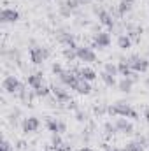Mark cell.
I'll return each mask as SVG.
<instances>
[{
    "label": "cell",
    "instance_id": "33",
    "mask_svg": "<svg viewBox=\"0 0 149 151\" xmlns=\"http://www.w3.org/2000/svg\"><path fill=\"white\" fill-rule=\"evenodd\" d=\"M0 150H2V151H14V148L11 146V142H9L7 139H4V141H2V146H0Z\"/></svg>",
    "mask_w": 149,
    "mask_h": 151
},
{
    "label": "cell",
    "instance_id": "9",
    "mask_svg": "<svg viewBox=\"0 0 149 151\" xmlns=\"http://www.w3.org/2000/svg\"><path fill=\"white\" fill-rule=\"evenodd\" d=\"M56 39H58V42H60V44H63L65 47H70V49H77V47H79V46L75 44V37L72 35V34L65 32V30L56 32Z\"/></svg>",
    "mask_w": 149,
    "mask_h": 151
},
{
    "label": "cell",
    "instance_id": "4",
    "mask_svg": "<svg viewBox=\"0 0 149 151\" xmlns=\"http://www.w3.org/2000/svg\"><path fill=\"white\" fill-rule=\"evenodd\" d=\"M2 90L5 91V93H19L21 90H25V86H23V83L18 79V77H14V76H7L5 79H4V83H2Z\"/></svg>",
    "mask_w": 149,
    "mask_h": 151
},
{
    "label": "cell",
    "instance_id": "29",
    "mask_svg": "<svg viewBox=\"0 0 149 151\" xmlns=\"http://www.w3.org/2000/svg\"><path fill=\"white\" fill-rule=\"evenodd\" d=\"M62 144H63V141H62L60 134H53V137H51V146H54L56 151H58V148H60Z\"/></svg>",
    "mask_w": 149,
    "mask_h": 151
},
{
    "label": "cell",
    "instance_id": "27",
    "mask_svg": "<svg viewBox=\"0 0 149 151\" xmlns=\"http://www.w3.org/2000/svg\"><path fill=\"white\" fill-rule=\"evenodd\" d=\"M58 12H60V16H63V18H70V16H72V11L67 7L65 2H62V4L58 5Z\"/></svg>",
    "mask_w": 149,
    "mask_h": 151
},
{
    "label": "cell",
    "instance_id": "3",
    "mask_svg": "<svg viewBox=\"0 0 149 151\" xmlns=\"http://www.w3.org/2000/svg\"><path fill=\"white\" fill-rule=\"evenodd\" d=\"M128 65L132 67V70L133 72H148L149 70V60L148 58H144V56H140V55H132L128 60Z\"/></svg>",
    "mask_w": 149,
    "mask_h": 151
},
{
    "label": "cell",
    "instance_id": "8",
    "mask_svg": "<svg viewBox=\"0 0 149 151\" xmlns=\"http://www.w3.org/2000/svg\"><path fill=\"white\" fill-rule=\"evenodd\" d=\"M46 128L51 134H63V132H67V123L62 121V119H56V118H47L46 119Z\"/></svg>",
    "mask_w": 149,
    "mask_h": 151
},
{
    "label": "cell",
    "instance_id": "31",
    "mask_svg": "<svg viewBox=\"0 0 149 151\" xmlns=\"http://www.w3.org/2000/svg\"><path fill=\"white\" fill-rule=\"evenodd\" d=\"M51 70H53V74H54V76H58V77H60V76H62L63 72H65V69H63V67H62L60 63H53Z\"/></svg>",
    "mask_w": 149,
    "mask_h": 151
},
{
    "label": "cell",
    "instance_id": "18",
    "mask_svg": "<svg viewBox=\"0 0 149 151\" xmlns=\"http://www.w3.org/2000/svg\"><path fill=\"white\" fill-rule=\"evenodd\" d=\"M133 81L130 79V77H123L119 83H117V90L121 91V93H130L132 91V88H133Z\"/></svg>",
    "mask_w": 149,
    "mask_h": 151
},
{
    "label": "cell",
    "instance_id": "24",
    "mask_svg": "<svg viewBox=\"0 0 149 151\" xmlns=\"http://www.w3.org/2000/svg\"><path fill=\"white\" fill-rule=\"evenodd\" d=\"M62 55H63V58H65L67 62H74V60H77V49L65 47V49L62 51Z\"/></svg>",
    "mask_w": 149,
    "mask_h": 151
},
{
    "label": "cell",
    "instance_id": "14",
    "mask_svg": "<svg viewBox=\"0 0 149 151\" xmlns=\"http://www.w3.org/2000/svg\"><path fill=\"white\" fill-rule=\"evenodd\" d=\"M74 72L81 79H84V81H88V83H91V81H95L97 79V72L91 69V67H81V69H74Z\"/></svg>",
    "mask_w": 149,
    "mask_h": 151
},
{
    "label": "cell",
    "instance_id": "16",
    "mask_svg": "<svg viewBox=\"0 0 149 151\" xmlns=\"http://www.w3.org/2000/svg\"><path fill=\"white\" fill-rule=\"evenodd\" d=\"M27 84L32 88V90H37L44 84V74L42 72H35V74H30L27 77Z\"/></svg>",
    "mask_w": 149,
    "mask_h": 151
},
{
    "label": "cell",
    "instance_id": "1",
    "mask_svg": "<svg viewBox=\"0 0 149 151\" xmlns=\"http://www.w3.org/2000/svg\"><path fill=\"white\" fill-rule=\"evenodd\" d=\"M107 114L109 116H121V118H132V119H139V113L126 102H116L112 106H107Z\"/></svg>",
    "mask_w": 149,
    "mask_h": 151
},
{
    "label": "cell",
    "instance_id": "7",
    "mask_svg": "<svg viewBox=\"0 0 149 151\" xmlns=\"http://www.w3.org/2000/svg\"><path fill=\"white\" fill-rule=\"evenodd\" d=\"M77 60L84 62V63H95L97 62V55L91 47L88 46H79L77 47Z\"/></svg>",
    "mask_w": 149,
    "mask_h": 151
},
{
    "label": "cell",
    "instance_id": "12",
    "mask_svg": "<svg viewBox=\"0 0 149 151\" xmlns=\"http://www.w3.org/2000/svg\"><path fill=\"white\" fill-rule=\"evenodd\" d=\"M18 19H19V12L16 9H9V7L2 9V14H0V21L2 23H16Z\"/></svg>",
    "mask_w": 149,
    "mask_h": 151
},
{
    "label": "cell",
    "instance_id": "15",
    "mask_svg": "<svg viewBox=\"0 0 149 151\" xmlns=\"http://www.w3.org/2000/svg\"><path fill=\"white\" fill-rule=\"evenodd\" d=\"M60 81H62V83H63L65 86H69V88L72 90V86H74L75 83L79 81V76L75 74L74 70H65L63 74L60 76Z\"/></svg>",
    "mask_w": 149,
    "mask_h": 151
},
{
    "label": "cell",
    "instance_id": "17",
    "mask_svg": "<svg viewBox=\"0 0 149 151\" xmlns=\"http://www.w3.org/2000/svg\"><path fill=\"white\" fill-rule=\"evenodd\" d=\"M72 90H74V91H77L79 95H90L93 88H91V84H90L88 81H84V79H81V77H79V81H77L74 86H72Z\"/></svg>",
    "mask_w": 149,
    "mask_h": 151
},
{
    "label": "cell",
    "instance_id": "36",
    "mask_svg": "<svg viewBox=\"0 0 149 151\" xmlns=\"http://www.w3.org/2000/svg\"><path fill=\"white\" fill-rule=\"evenodd\" d=\"M25 146H27V144H25V142H23V141H19V142H18V146H16V148H18V150H25Z\"/></svg>",
    "mask_w": 149,
    "mask_h": 151
},
{
    "label": "cell",
    "instance_id": "6",
    "mask_svg": "<svg viewBox=\"0 0 149 151\" xmlns=\"http://www.w3.org/2000/svg\"><path fill=\"white\" fill-rule=\"evenodd\" d=\"M95 11V14L98 16V21H100V25H104V27H107L109 30H112L114 27H116V19H114V16H112L109 11H105V9H93Z\"/></svg>",
    "mask_w": 149,
    "mask_h": 151
},
{
    "label": "cell",
    "instance_id": "23",
    "mask_svg": "<svg viewBox=\"0 0 149 151\" xmlns=\"http://www.w3.org/2000/svg\"><path fill=\"white\" fill-rule=\"evenodd\" d=\"M100 79L104 81V84L105 86H109V88H112V86H117V81H116V76H111L107 74V72H100Z\"/></svg>",
    "mask_w": 149,
    "mask_h": 151
},
{
    "label": "cell",
    "instance_id": "21",
    "mask_svg": "<svg viewBox=\"0 0 149 151\" xmlns=\"http://www.w3.org/2000/svg\"><path fill=\"white\" fill-rule=\"evenodd\" d=\"M132 9H133V4H132V2L121 0V2L117 4V14H119V16H125V14L132 12Z\"/></svg>",
    "mask_w": 149,
    "mask_h": 151
},
{
    "label": "cell",
    "instance_id": "30",
    "mask_svg": "<svg viewBox=\"0 0 149 151\" xmlns=\"http://www.w3.org/2000/svg\"><path fill=\"white\" fill-rule=\"evenodd\" d=\"M93 113L97 114V116H104V114H107V106H95L93 107Z\"/></svg>",
    "mask_w": 149,
    "mask_h": 151
},
{
    "label": "cell",
    "instance_id": "38",
    "mask_svg": "<svg viewBox=\"0 0 149 151\" xmlns=\"http://www.w3.org/2000/svg\"><path fill=\"white\" fill-rule=\"evenodd\" d=\"M144 84H146V86H148V88H149V76H148V77H146V79H144Z\"/></svg>",
    "mask_w": 149,
    "mask_h": 151
},
{
    "label": "cell",
    "instance_id": "37",
    "mask_svg": "<svg viewBox=\"0 0 149 151\" xmlns=\"http://www.w3.org/2000/svg\"><path fill=\"white\" fill-rule=\"evenodd\" d=\"M79 151H95V150H93V148H90V146H82Z\"/></svg>",
    "mask_w": 149,
    "mask_h": 151
},
{
    "label": "cell",
    "instance_id": "10",
    "mask_svg": "<svg viewBox=\"0 0 149 151\" xmlns=\"http://www.w3.org/2000/svg\"><path fill=\"white\" fill-rule=\"evenodd\" d=\"M39 127H40V119L35 118V116L25 118V119H23V125H21V128H23L25 134H34V132H37Z\"/></svg>",
    "mask_w": 149,
    "mask_h": 151
},
{
    "label": "cell",
    "instance_id": "28",
    "mask_svg": "<svg viewBox=\"0 0 149 151\" xmlns=\"http://www.w3.org/2000/svg\"><path fill=\"white\" fill-rule=\"evenodd\" d=\"M104 132H105V135H107V137H112V135L117 132V128H116V125H114V123L107 121V123L104 125Z\"/></svg>",
    "mask_w": 149,
    "mask_h": 151
},
{
    "label": "cell",
    "instance_id": "11",
    "mask_svg": "<svg viewBox=\"0 0 149 151\" xmlns=\"http://www.w3.org/2000/svg\"><path fill=\"white\" fill-rule=\"evenodd\" d=\"M114 125H116L117 132H121V134H125V135H132V134H133V125H132L126 118H121V116L116 118Z\"/></svg>",
    "mask_w": 149,
    "mask_h": 151
},
{
    "label": "cell",
    "instance_id": "32",
    "mask_svg": "<svg viewBox=\"0 0 149 151\" xmlns=\"http://www.w3.org/2000/svg\"><path fill=\"white\" fill-rule=\"evenodd\" d=\"M75 119H77L79 123H84V121L88 119V116H86V113H82L81 109H77V111H75Z\"/></svg>",
    "mask_w": 149,
    "mask_h": 151
},
{
    "label": "cell",
    "instance_id": "39",
    "mask_svg": "<svg viewBox=\"0 0 149 151\" xmlns=\"http://www.w3.org/2000/svg\"><path fill=\"white\" fill-rule=\"evenodd\" d=\"M107 148V151H119V150H109V146H105Z\"/></svg>",
    "mask_w": 149,
    "mask_h": 151
},
{
    "label": "cell",
    "instance_id": "25",
    "mask_svg": "<svg viewBox=\"0 0 149 151\" xmlns=\"http://www.w3.org/2000/svg\"><path fill=\"white\" fill-rule=\"evenodd\" d=\"M104 72H107V74H111V76H119L117 65H116V63H112V62H107V63L104 65Z\"/></svg>",
    "mask_w": 149,
    "mask_h": 151
},
{
    "label": "cell",
    "instance_id": "26",
    "mask_svg": "<svg viewBox=\"0 0 149 151\" xmlns=\"http://www.w3.org/2000/svg\"><path fill=\"white\" fill-rule=\"evenodd\" d=\"M123 151H144V146L139 141H133V142H128Z\"/></svg>",
    "mask_w": 149,
    "mask_h": 151
},
{
    "label": "cell",
    "instance_id": "5",
    "mask_svg": "<svg viewBox=\"0 0 149 151\" xmlns=\"http://www.w3.org/2000/svg\"><path fill=\"white\" fill-rule=\"evenodd\" d=\"M112 42V37L109 32H98V34H95V37H93V42H91V49L93 47H98V49H105V47H109Z\"/></svg>",
    "mask_w": 149,
    "mask_h": 151
},
{
    "label": "cell",
    "instance_id": "19",
    "mask_svg": "<svg viewBox=\"0 0 149 151\" xmlns=\"http://www.w3.org/2000/svg\"><path fill=\"white\" fill-rule=\"evenodd\" d=\"M132 44H133V40L130 39L128 34H123V35H119V37H117V47H119V49H123V51L130 49V47H132Z\"/></svg>",
    "mask_w": 149,
    "mask_h": 151
},
{
    "label": "cell",
    "instance_id": "40",
    "mask_svg": "<svg viewBox=\"0 0 149 151\" xmlns=\"http://www.w3.org/2000/svg\"><path fill=\"white\" fill-rule=\"evenodd\" d=\"M126 2H132V4H135V0H126Z\"/></svg>",
    "mask_w": 149,
    "mask_h": 151
},
{
    "label": "cell",
    "instance_id": "2",
    "mask_svg": "<svg viewBox=\"0 0 149 151\" xmlns=\"http://www.w3.org/2000/svg\"><path fill=\"white\" fill-rule=\"evenodd\" d=\"M49 55H51V51H49L47 47H42V46H34V47H30V62H32L34 65L44 63V62L49 58Z\"/></svg>",
    "mask_w": 149,
    "mask_h": 151
},
{
    "label": "cell",
    "instance_id": "20",
    "mask_svg": "<svg viewBox=\"0 0 149 151\" xmlns=\"http://www.w3.org/2000/svg\"><path fill=\"white\" fill-rule=\"evenodd\" d=\"M117 70H119V76H123V77H130V76L133 74V70H132V67L128 65L126 60H121L117 63Z\"/></svg>",
    "mask_w": 149,
    "mask_h": 151
},
{
    "label": "cell",
    "instance_id": "13",
    "mask_svg": "<svg viewBox=\"0 0 149 151\" xmlns=\"http://www.w3.org/2000/svg\"><path fill=\"white\" fill-rule=\"evenodd\" d=\"M51 90H53V97L56 99V102L67 104V102L72 100V99H70V93H69L67 90H63V88H60V86H51Z\"/></svg>",
    "mask_w": 149,
    "mask_h": 151
},
{
    "label": "cell",
    "instance_id": "22",
    "mask_svg": "<svg viewBox=\"0 0 149 151\" xmlns=\"http://www.w3.org/2000/svg\"><path fill=\"white\" fill-rule=\"evenodd\" d=\"M34 95H35V97H39V99H46V97L53 95V90H51V86H46V84H42L40 88L34 90Z\"/></svg>",
    "mask_w": 149,
    "mask_h": 151
},
{
    "label": "cell",
    "instance_id": "35",
    "mask_svg": "<svg viewBox=\"0 0 149 151\" xmlns=\"http://www.w3.org/2000/svg\"><path fill=\"white\" fill-rule=\"evenodd\" d=\"M144 118H146V121L149 123V106L146 107V109H144Z\"/></svg>",
    "mask_w": 149,
    "mask_h": 151
},
{
    "label": "cell",
    "instance_id": "34",
    "mask_svg": "<svg viewBox=\"0 0 149 151\" xmlns=\"http://www.w3.org/2000/svg\"><path fill=\"white\" fill-rule=\"evenodd\" d=\"M58 151H72V148H70V144H67V142H63L60 148H58Z\"/></svg>",
    "mask_w": 149,
    "mask_h": 151
}]
</instances>
